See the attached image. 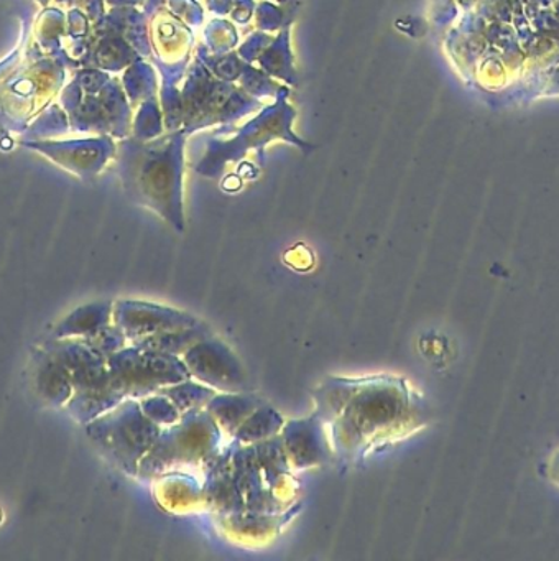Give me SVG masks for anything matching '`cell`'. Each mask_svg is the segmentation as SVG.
Here are the masks:
<instances>
[{
  "instance_id": "6da1fadb",
  "label": "cell",
  "mask_w": 559,
  "mask_h": 561,
  "mask_svg": "<svg viewBox=\"0 0 559 561\" xmlns=\"http://www.w3.org/2000/svg\"><path fill=\"white\" fill-rule=\"evenodd\" d=\"M312 399L341 466L358 465L424 423L423 402L401 377H328Z\"/></svg>"
},
{
  "instance_id": "7a4b0ae2",
  "label": "cell",
  "mask_w": 559,
  "mask_h": 561,
  "mask_svg": "<svg viewBox=\"0 0 559 561\" xmlns=\"http://www.w3.org/2000/svg\"><path fill=\"white\" fill-rule=\"evenodd\" d=\"M204 502L217 514H280L295 497L293 469L280 433L259 443L220 446L204 466Z\"/></svg>"
},
{
  "instance_id": "3957f363",
  "label": "cell",
  "mask_w": 559,
  "mask_h": 561,
  "mask_svg": "<svg viewBox=\"0 0 559 561\" xmlns=\"http://www.w3.org/2000/svg\"><path fill=\"white\" fill-rule=\"evenodd\" d=\"M224 435L206 409L181 413L163 426L157 442L138 466L137 478L153 481L168 472L203 469L219 451Z\"/></svg>"
},
{
  "instance_id": "277c9868",
  "label": "cell",
  "mask_w": 559,
  "mask_h": 561,
  "mask_svg": "<svg viewBox=\"0 0 559 561\" xmlns=\"http://www.w3.org/2000/svg\"><path fill=\"white\" fill-rule=\"evenodd\" d=\"M161 426L151 422L137 399L122 400L92 425L91 433L102 451L122 471L138 474L141 459L160 435Z\"/></svg>"
},
{
  "instance_id": "5b68a950",
  "label": "cell",
  "mask_w": 559,
  "mask_h": 561,
  "mask_svg": "<svg viewBox=\"0 0 559 561\" xmlns=\"http://www.w3.org/2000/svg\"><path fill=\"white\" fill-rule=\"evenodd\" d=\"M107 363L112 387L122 400H140L190 377L181 357L144 350L135 344L112 354Z\"/></svg>"
},
{
  "instance_id": "8992f818",
  "label": "cell",
  "mask_w": 559,
  "mask_h": 561,
  "mask_svg": "<svg viewBox=\"0 0 559 561\" xmlns=\"http://www.w3.org/2000/svg\"><path fill=\"white\" fill-rule=\"evenodd\" d=\"M190 377L217 392H247L242 363L219 337H204L181 356Z\"/></svg>"
},
{
  "instance_id": "52a82bcc",
  "label": "cell",
  "mask_w": 559,
  "mask_h": 561,
  "mask_svg": "<svg viewBox=\"0 0 559 561\" xmlns=\"http://www.w3.org/2000/svg\"><path fill=\"white\" fill-rule=\"evenodd\" d=\"M114 323L132 344L170 331L187 330L203 321L193 314L164 305L147 301H118L115 305Z\"/></svg>"
},
{
  "instance_id": "ba28073f",
  "label": "cell",
  "mask_w": 559,
  "mask_h": 561,
  "mask_svg": "<svg viewBox=\"0 0 559 561\" xmlns=\"http://www.w3.org/2000/svg\"><path fill=\"white\" fill-rule=\"evenodd\" d=\"M280 438L293 471L319 468L334 458L328 430L316 412L306 419L285 422Z\"/></svg>"
},
{
  "instance_id": "9c48e42d",
  "label": "cell",
  "mask_w": 559,
  "mask_h": 561,
  "mask_svg": "<svg viewBox=\"0 0 559 561\" xmlns=\"http://www.w3.org/2000/svg\"><path fill=\"white\" fill-rule=\"evenodd\" d=\"M153 494L161 507L171 512H190L206 508L203 482L184 471L168 472L153 479Z\"/></svg>"
},
{
  "instance_id": "30bf717a",
  "label": "cell",
  "mask_w": 559,
  "mask_h": 561,
  "mask_svg": "<svg viewBox=\"0 0 559 561\" xmlns=\"http://www.w3.org/2000/svg\"><path fill=\"white\" fill-rule=\"evenodd\" d=\"M262 399L249 392H217L207 403L206 410L223 432L224 438L230 439L239 426L262 405Z\"/></svg>"
},
{
  "instance_id": "8fae6325",
  "label": "cell",
  "mask_w": 559,
  "mask_h": 561,
  "mask_svg": "<svg viewBox=\"0 0 559 561\" xmlns=\"http://www.w3.org/2000/svg\"><path fill=\"white\" fill-rule=\"evenodd\" d=\"M210 334H214L213 330L206 323H199L197 327L187 328V330L170 331V333L147 337V340L137 341L134 344L144 350L181 357L191 346Z\"/></svg>"
},
{
  "instance_id": "7c38bea8",
  "label": "cell",
  "mask_w": 559,
  "mask_h": 561,
  "mask_svg": "<svg viewBox=\"0 0 559 561\" xmlns=\"http://www.w3.org/2000/svg\"><path fill=\"white\" fill-rule=\"evenodd\" d=\"M285 425L282 413L276 412L269 403H262L232 436L236 442L250 445V443L263 442L278 435Z\"/></svg>"
},
{
  "instance_id": "4fadbf2b",
  "label": "cell",
  "mask_w": 559,
  "mask_h": 561,
  "mask_svg": "<svg viewBox=\"0 0 559 561\" xmlns=\"http://www.w3.org/2000/svg\"><path fill=\"white\" fill-rule=\"evenodd\" d=\"M158 392L168 397L174 403V407L180 410V413H186L191 410L206 409L207 403L216 396L217 390L204 386L193 377H187V379L180 380V382L163 387Z\"/></svg>"
},
{
  "instance_id": "5bb4252c",
  "label": "cell",
  "mask_w": 559,
  "mask_h": 561,
  "mask_svg": "<svg viewBox=\"0 0 559 561\" xmlns=\"http://www.w3.org/2000/svg\"><path fill=\"white\" fill-rule=\"evenodd\" d=\"M138 402H140L145 415H147L151 422L160 425L161 428H163V426L173 425L174 422L180 420V410H178L174 403L171 402L168 397H164L163 393H150V396L141 397Z\"/></svg>"
},
{
  "instance_id": "9a60e30c",
  "label": "cell",
  "mask_w": 559,
  "mask_h": 561,
  "mask_svg": "<svg viewBox=\"0 0 559 561\" xmlns=\"http://www.w3.org/2000/svg\"><path fill=\"white\" fill-rule=\"evenodd\" d=\"M548 476L555 484L559 485V451L549 459Z\"/></svg>"
}]
</instances>
